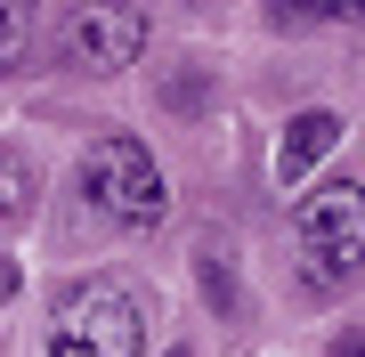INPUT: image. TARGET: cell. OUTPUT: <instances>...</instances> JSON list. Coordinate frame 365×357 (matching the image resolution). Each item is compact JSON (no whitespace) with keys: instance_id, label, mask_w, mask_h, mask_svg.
<instances>
[{"instance_id":"cell-6","label":"cell","mask_w":365,"mask_h":357,"mask_svg":"<svg viewBox=\"0 0 365 357\" xmlns=\"http://www.w3.org/2000/svg\"><path fill=\"white\" fill-rule=\"evenodd\" d=\"M33 203H41V171L16 155V146H0V227H25Z\"/></svg>"},{"instance_id":"cell-7","label":"cell","mask_w":365,"mask_h":357,"mask_svg":"<svg viewBox=\"0 0 365 357\" xmlns=\"http://www.w3.org/2000/svg\"><path fill=\"white\" fill-rule=\"evenodd\" d=\"M276 25H365V0H268Z\"/></svg>"},{"instance_id":"cell-4","label":"cell","mask_w":365,"mask_h":357,"mask_svg":"<svg viewBox=\"0 0 365 357\" xmlns=\"http://www.w3.org/2000/svg\"><path fill=\"white\" fill-rule=\"evenodd\" d=\"M138 49H146V9H130V0H73L57 25L66 73H130Z\"/></svg>"},{"instance_id":"cell-11","label":"cell","mask_w":365,"mask_h":357,"mask_svg":"<svg viewBox=\"0 0 365 357\" xmlns=\"http://www.w3.org/2000/svg\"><path fill=\"white\" fill-rule=\"evenodd\" d=\"M9 292H16V268H9V260H0V301H9Z\"/></svg>"},{"instance_id":"cell-2","label":"cell","mask_w":365,"mask_h":357,"mask_svg":"<svg viewBox=\"0 0 365 357\" xmlns=\"http://www.w3.org/2000/svg\"><path fill=\"white\" fill-rule=\"evenodd\" d=\"M146 349V309L122 284H81L49 317V357H138Z\"/></svg>"},{"instance_id":"cell-3","label":"cell","mask_w":365,"mask_h":357,"mask_svg":"<svg viewBox=\"0 0 365 357\" xmlns=\"http://www.w3.org/2000/svg\"><path fill=\"white\" fill-rule=\"evenodd\" d=\"M292 236H300V260H309L317 284L357 276L365 268V187L357 179H325L317 195H300Z\"/></svg>"},{"instance_id":"cell-1","label":"cell","mask_w":365,"mask_h":357,"mask_svg":"<svg viewBox=\"0 0 365 357\" xmlns=\"http://www.w3.org/2000/svg\"><path fill=\"white\" fill-rule=\"evenodd\" d=\"M81 203L106 212L114 227H155L170 212V187H163L155 155H146L130 130H106L90 155H81Z\"/></svg>"},{"instance_id":"cell-8","label":"cell","mask_w":365,"mask_h":357,"mask_svg":"<svg viewBox=\"0 0 365 357\" xmlns=\"http://www.w3.org/2000/svg\"><path fill=\"white\" fill-rule=\"evenodd\" d=\"M25 41H33V0H0V73L25 57Z\"/></svg>"},{"instance_id":"cell-9","label":"cell","mask_w":365,"mask_h":357,"mask_svg":"<svg viewBox=\"0 0 365 357\" xmlns=\"http://www.w3.org/2000/svg\"><path fill=\"white\" fill-rule=\"evenodd\" d=\"M203 292L227 309V317H235V276H227V260H220V252H203Z\"/></svg>"},{"instance_id":"cell-5","label":"cell","mask_w":365,"mask_h":357,"mask_svg":"<svg viewBox=\"0 0 365 357\" xmlns=\"http://www.w3.org/2000/svg\"><path fill=\"white\" fill-rule=\"evenodd\" d=\"M333 146H341V114H325V106H309V114H292L284 122V138H276V179H309L317 171V162H325L333 155Z\"/></svg>"},{"instance_id":"cell-10","label":"cell","mask_w":365,"mask_h":357,"mask_svg":"<svg viewBox=\"0 0 365 357\" xmlns=\"http://www.w3.org/2000/svg\"><path fill=\"white\" fill-rule=\"evenodd\" d=\"M325 357H365V333H341V341H333Z\"/></svg>"}]
</instances>
